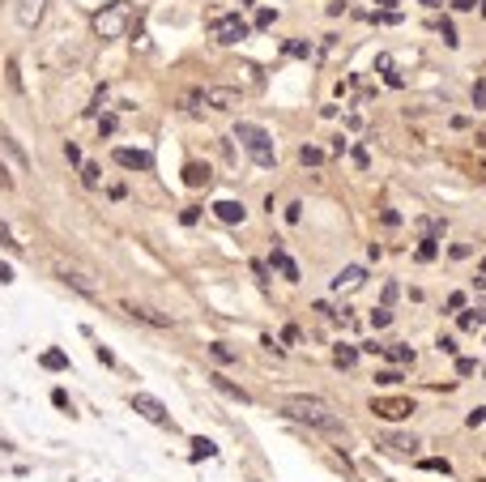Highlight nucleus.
Returning <instances> with one entry per match:
<instances>
[{"label": "nucleus", "mask_w": 486, "mask_h": 482, "mask_svg": "<svg viewBox=\"0 0 486 482\" xmlns=\"http://www.w3.org/2000/svg\"><path fill=\"white\" fill-rule=\"evenodd\" d=\"M278 410L290 419V423H303V427H316V431H329L337 436L342 431V419L333 414V406L324 397H312V393H295V397H282Z\"/></svg>", "instance_id": "obj_1"}, {"label": "nucleus", "mask_w": 486, "mask_h": 482, "mask_svg": "<svg viewBox=\"0 0 486 482\" xmlns=\"http://www.w3.org/2000/svg\"><path fill=\"white\" fill-rule=\"evenodd\" d=\"M235 141L248 150V158H252L256 167H273V162H278V145H273V137H269L260 124H239V128H235Z\"/></svg>", "instance_id": "obj_2"}, {"label": "nucleus", "mask_w": 486, "mask_h": 482, "mask_svg": "<svg viewBox=\"0 0 486 482\" xmlns=\"http://www.w3.org/2000/svg\"><path fill=\"white\" fill-rule=\"evenodd\" d=\"M128 4L124 0H115V4H102L94 17H90V26H94V34L102 38V43H111V38H120L124 30H128Z\"/></svg>", "instance_id": "obj_3"}, {"label": "nucleus", "mask_w": 486, "mask_h": 482, "mask_svg": "<svg viewBox=\"0 0 486 482\" xmlns=\"http://www.w3.org/2000/svg\"><path fill=\"white\" fill-rule=\"evenodd\" d=\"M209 34L218 38V43H239V38H248V21L239 17V13H218V17H209Z\"/></svg>", "instance_id": "obj_4"}, {"label": "nucleus", "mask_w": 486, "mask_h": 482, "mask_svg": "<svg viewBox=\"0 0 486 482\" xmlns=\"http://www.w3.org/2000/svg\"><path fill=\"white\" fill-rule=\"evenodd\" d=\"M414 410H418L414 397H371V414L384 419V423H401V419H410Z\"/></svg>", "instance_id": "obj_5"}, {"label": "nucleus", "mask_w": 486, "mask_h": 482, "mask_svg": "<svg viewBox=\"0 0 486 482\" xmlns=\"http://www.w3.org/2000/svg\"><path fill=\"white\" fill-rule=\"evenodd\" d=\"M201 98H205V107H209V111H235V107L243 103V94H239V90H231V85H209Z\"/></svg>", "instance_id": "obj_6"}, {"label": "nucleus", "mask_w": 486, "mask_h": 482, "mask_svg": "<svg viewBox=\"0 0 486 482\" xmlns=\"http://www.w3.org/2000/svg\"><path fill=\"white\" fill-rule=\"evenodd\" d=\"M132 410H137V414H145V419H149V423H158V427H171L167 406H162L158 397H149V393H132Z\"/></svg>", "instance_id": "obj_7"}, {"label": "nucleus", "mask_w": 486, "mask_h": 482, "mask_svg": "<svg viewBox=\"0 0 486 482\" xmlns=\"http://www.w3.org/2000/svg\"><path fill=\"white\" fill-rule=\"evenodd\" d=\"M363 282H367V269H363V265H346V269L333 278V290H337V295H354V290H363Z\"/></svg>", "instance_id": "obj_8"}, {"label": "nucleus", "mask_w": 486, "mask_h": 482, "mask_svg": "<svg viewBox=\"0 0 486 482\" xmlns=\"http://www.w3.org/2000/svg\"><path fill=\"white\" fill-rule=\"evenodd\" d=\"M376 444H380L384 453H393V457H414V453H418V440H414V436H401V431H389V436H380Z\"/></svg>", "instance_id": "obj_9"}, {"label": "nucleus", "mask_w": 486, "mask_h": 482, "mask_svg": "<svg viewBox=\"0 0 486 482\" xmlns=\"http://www.w3.org/2000/svg\"><path fill=\"white\" fill-rule=\"evenodd\" d=\"M43 13H47V0H17V9H13V17H17L21 30H34L43 21Z\"/></svg>", "instance_id": "obj_10"}, {"label": "nucleus", "mask_w": 486, "mask_h": 482, "mask_svg": "<svg viewBox=\"0 0 486 482\" xmlns=\"http://www.w3.org/2000/svg\"><path fill=\"white\" fill-rule=\"evenodd\" d=\"M111 158H115V162H120L124 171H149V167H154V158H149L145 150H124V145H120V150H115Z\"/></svg>", "instance_id": "obj_11"}, {"label": "nucleus", "mask_w": 486, "mask_h": 482, "mask_svg": "<svg viewBox=\"0 0 486 482\" xmlns=\"http://www.w3.org/2000/svg\"><path fill=\"white\" fill-rule=\"evenodd\" d=\"M213 214H218V218H222V222H231V226H235V222H243V218H248V209H243V205H239V201H218V205H213Z\"/></svg>", "instance_id": "obj_12"}, {"label": "nucleus", "mask_w": 486, "mask_h": 482, "mask_svg": "<svg viewBox=\"0 0 486 482\" xmlns=\"http://www.w3.org/2000/svg\"><path fill=\"white\" fill-rule=\"evenodd\" d=\"M184 184H188V188H205V184H209V167L188 162V167H184Z\"/></svg>", "instance_id": "obj_13"}, {"label": "nucleus", "mask_w": 486, "mask_h": 482, "mask_svg": "<svg viewBox=\"0 0 486 482\" xmlns=\"http://www.w3.org/2000/svg\"><path fill=\"white\" fill-rule=\"evenodd\" d=\"M124 312H128L132 320H145V325H154V329H171V320H167V316H154L149 308H132V303H128Z\"/></svg>", "instance_id": "obj_14"}, {"label": "nucleus", "mask_w": 486, "mask_h": 482, "mask_svg": "<svg viewBox=\"0 0 486 482\" xmlns=\"http://www.w3.org/2000/svg\"><path fill=\"white\" fill-rule=\"evenodd\" d=\"M457 325H461L465 333H474V329H482V325H486V312H482V308H470V312L457 316Z\"/></svg>", "instance_id": "obj_15"}, {"label": "nucleus", "mask_w": 486, "mask_h": 482, "mask_svg": "<svg viewBox=\"0 0 486 482\" xmlns=\"http://www.w3.org/2000/svg\"><path fill=\"white\" fill-rule=\"evenodd\" d=\"M380 355H389L393 363H401V367H410L414 363V346H380Z\"/></svg>", "instance_id": "obj_16"}, {"label": "nucleus", "mask_w": 486, "mask_h": 482, "mask_svg": "<svg viewBox=\"0 0 486 482\" xmlns=\"http://www.w3.org/2000/svg\"><path fill=\"white\" fill-rule=\"evenodd\" d=\"M273 265H278V269H282V273H286V282H299V269H295V261H290V256H286V252H282V248H278V252H273Z\"/></svg>", "instance_id": "obj_17"}, {"label": "nucleus", "mask_w": 486, "mask_h": 482, "mask_svg": "<svg viewBox=\"0 0 486 482\" xmlns=\"http://www.w3.org/2000/svg\"><path fill=\"white\" fill-rule=\"evenodd\" d=\"M209 380H213V389H222V393H226V397H235V402H248V393H243V389H239V384H231V380H226V376H209Z\"/></svg>", "instance_id": "obj_18"}, {"label": "nucleus", "mask_w": 486, "mask_h": 482, "mask_svg": "<svg viewBox=\"0 0 486 482\" xmlns=\"http://www.w3.org/2000/svg\"><path fill=\"white\" fill-rule=\"evenodd\" d=\"M0 145H4V150H9V154H13V162H17V167H21V171H26V167H30V162H26V154H21V145H17V141H13V137H9V132H0Z\"/></svg>", "instance_id": "obj_19"}, {"label": "nucleus", "mask_w": 486, "mask_h": 482, "mask_svg": "<svg viewBox=\"0 0 486 482\" xmlns=\"http://www.w3.org/2000/svg\"><path fill=\"white\" fill-rule=\"evenodd\" d=\"M418 231H423V239H435V235H444V218H418Z\"/></svg>", "instance_id": "obj_20"}, {"label": "nucleus", "mask_w": 486, "mask_h": 482, "mask_svg": "<svg viewBox=\"0 0 486 482\" xmlns=\"http://www.w3.org/2000/svg\"><path fill=\"white\" fill-rule=\"evenodd\" d=\"M333 363H337V367H354V363H359V350H354V346H337V350H333Z\"/></svg>", "instance_id": "obj_21"}, {"label": "nucleus", "mask_w": 486, "mask_h": 482, "mask_svg": "<svg viewBox=\"0 0 486 482\" xmlns=\"http://www.w3.org/2000/svg\"><path fill=\"white\" fill-rule=\"evenodd\" d=\"M60 278H64V282H68V286H73V290H81V295H85V299H94V286H90V282H85V278H81V273H60Z\"/></svg>", "instance_id": "obj_22"}, {"label": "nucleus", "mask_w": 486, "mask_h": 482, "mask_svg": "<svg viewBox=\"0 0 486 482\" xmlns=\"http://www.w3.org/2000/svg\"><path fill=\"white\" fill-rule=\"evenodd\" d=\"M43 367H51V372H64V367H68V359H64L60 350H47V355H43Z\"/></svg>", "instance_id": "obj_23"}, {"label": "nucleus", "mask_w": 486, "mask_h": 482, "mask_svg": "<svg viewBox=\"0 0 486 482\" xmlns=\"http://www.w3.org/2000/svg\"><path fill=\"white\" fill-rule=\"evenodd\" d=\"M299 158H303L307 167H320V162H324V154H320L316 145H303V150H299Z\"/></svg>", "instance_id": "obj_24"}, {"label": "nucleus", "mask_w": 486, "mask_h": 482, "mask_svg": "<svg viewBox=\"0 0 486 482\" xmlns=\"http://www.w3.org/2000/svg\"><path fill=\"white\" fill-rule=\"evenodd\" d=\"M81 184L85 188H98V167L94 162H81Z\"/></svg>", "instance_id": "obj_25"}, {"label": "nucleus", "mask_w": 486, "mask_h": 482, "mask_svg": "<svg viewBox=\"0 0 486 482\" xmlns=\"http://www.w3.org/2000/svg\"><path fill=\"white\" fill-rule=\"evenodd\" d=\"M209 355H213L218 363H235V350H231V346H222V342H213V346H209Z\"/></svg>", "instance_id": "obj_26"}, {"label": "nucleus", "mask_w": 486, "mask_h": 482, "mask_svg": "<svg viewBox=\"0 0 486 482\" xmlns=\"http://www.w3.org/2000/svg\"><path fill=\"white\" fill-rule=\"evenodd\" d=\"M389 320H393V308H376L371 312V329H384Z\"/></svg>", "instance_id": "obj_27"}, {"label": "nucleus", "mask_w": 486, "mask_h": 482, "mask_svg": "<svg viewBox=\"0 0 486 482\" xmlns=\"http://www.w3.org/2000/svg\"><path fill=\"white\" fill-rule=\"evenodd\" d=\"M0 248H9V252H21V243L13 239V231H9L4 222H0Z\"/></svg>", "instance_id": "obj_28"}, {"label": "nucleus", "mask_w": 486, "mask_h": 482, "mask_svg": "<svg viewBox=\"0 0 486 482\" xmlns=\"http://www.w3.org/2000/svg\"><path fill=\"white\" fill-rule=\"evenodd\" d=\"M423 470H435V474H448L453 466H448L444 457H427V461H423Z\"/></svg>", "instance_id": "obj_29"}, {"label": "nucleus", "mask_w": 486, "mask_h": 482, "mask_svg": "<svg viewBox=\"0 0 486 482\" xmlns=\"http://www.w3.org/2000/svg\"><path fill=\"white\" fill-rule=\"evenodd\" d=\"M435 252H440V248H435V239H423V248H418V261H435Z\"/></svg>", "instance_id": "obj_30"}, {"label": "nucleus", "mask_w": 486, "mask_h": 482, "mask_svg": "<svg viewBox=\"0 0 486 482\" xmlns=\"http://www.w3.org/2000/svg\"><path fill=\"white\" fill-rule=\"evenodd\" d=\"M465 423H470V427H482V423H486V406H478V410H470V419H465Z\"/></svg>", "instance_id": "obj_31"}, {"label": "nucleus", "mask_w": 486, "mask_h": 482, "mask_svg": "<svg viewBox=\"0 0 486 482\" xmlns=\"http://www.w3.org/2000/svg\"><path fill=\"white\" fill-rule=\"evenodd\" d=\"M9 85L21 90V73H17V60H9Z\"/></svg>", "instance_id": "obj_32"}, {"label": "nucleus", "mask_w": 486, "mask_h": 482, "mask_svg": "<svg viewBox=\"0 0 486 482\" xmlns=\"http://www.w3.org/2000/svg\"><path fill=\"white\" fill-rule=\"evenodd\" d=\"M457 372H461V376H474V372H478V363H474V359H457Z\"/></svg>", "instance_id": "obj_33"}, {"label": "nucleus", "mask_w": 486, "mask_h": 482, "mask_svg": "<svg viewBox=\"0 0 486 482\" xmlns=\"http://www.w3.org/2000/svg\"><path fill=\"white\" fill-rule=\"evenodd\" d=\"M192 449H196V457H213V444L209 440H192Z\"/></svg>", "instance_id": "obj_34"}, {"label": "nucleus", "mask_w": 486, "mask_h": 482, "mask_svg": "<svg viewBox=\"0 0 486 482\" xmlns=\"http://www.w3.org/2000/svg\"><path fill=\"white\" fill-rule=\"evenodd\" d=\"M273 17H278V13H269V9H260V13H256V26H273Z\"/></svg>", "instance_id": "obj_35"}, {"label": "nucleus", "mask_w": 486, "mask_h": 482, "mask_svg": "<svg viewBox=\"0 0 486 482\" xmlns=\"http://www.w3.org/2000/svg\"><path fill=\"white\" fill-rule=\"evenodd\" d=\"M470 252H474V248H470V243H453V256H457V261H465V256H470Z\"/></svg>", "instance_id": "obj_36"}, {"label": "nucleus", "mask_w": 486, "mask_h": 482, "mask_svg": "<svg viewBox=\"0 0 486 482\" xmlns=\"http://www.w3.org/2000/svg\"><path fill=\"white\" fill-rule=\"evenodd\" d=\"M393 299H397V282H389V286H384V308H393Z\"/></svg>", "instance_id": "obj_37"}, {"label": "nucleus", "mask_w": 486, "mask_h": 482, "mask_svg": "<svg viewBox=\"0 0 486 482\" xmlns=\"http://www.w3.org/2000/svg\"><path fill=\"white\" fill-rule=\"evenodd\" d=\"M440 355H457V342L453 337H440Z\"/></svg>", "instance_id": "obj_38"}, {"label": "nucleus", "mask_w": 486, "mask_h": 482, "mask_svg": "<svg viewBox=\"0 0 486 482\" xmlns=\"http://www.w3.org/2000/svg\"><path fill=\"white\" fill-rule=\"evenodd\" d=\"M397 380H401L397 372H380V376H376V384H397Z\"/></svg>", "instance_id": "obj_39"}, {"label": "nucleus", "mask_w": 486, "mask_h": 482, "mask_svg": "<svg viewBox=\"0 0 486 482\" xmlns=\"http://www.w3.org/2000/svg\"><path fill=\"white\" fill-rule=\"evenodd\" d=\"M9 188H13V175H9V171H4V162H0V192H9Z\"/></svg>", "instance_id": "obj_40"}, {"label": "nucleus", "mask_w": 486, "mask_h": 482, "mask_svg": "<svg viewBox=\"0 0 486 482\" xmlns=\"http://www.w3.org/2000/svg\"><path fill=\"white\" fill-rule=\"evenodd\" d=\"M474 107H486V85H474Z\"/></svg>", "instance_id": "obj_41"}, {"label": "nucleus", "mask_w": 486, "mask_h": 482, "mask_svg": "<svg viewBox=\"0 0 486 482\" xmlns=\"http://www.w3.org/2000/svg\"><path fill=\"white\" fill-rule=\"evenodd\" d=\"M0 282H13V269L9 265H0Z\"/></svg>", "instance_id": "obj_42"}, {"label": "nucleus", "mask_w": 486, "mask_h": 482, "mask_svg": "<svg viewBox=\"0 0 486 482\" xmlns=\"http://www.w3.org/2000/svg\"><path fill=\"white\" fill-rule=\"evenodd\" d=\"M482 273H486V256H482Z\"/></svg>", "instance_id": "obj_43"}, {"label": "nucleus", "mask_w": 486, "mask_h": 482, "mask_svg": "<svg viewBox=\"0 0 486 482\" xmlns=\"http://www.w3.org/2000/svg\"><path fill=\"white\" fill-rule=\"evenodd\" d=\"M478 482H486V478H478Z\"/></svg>", "instance_id": "obj_44"}]
</instances>
